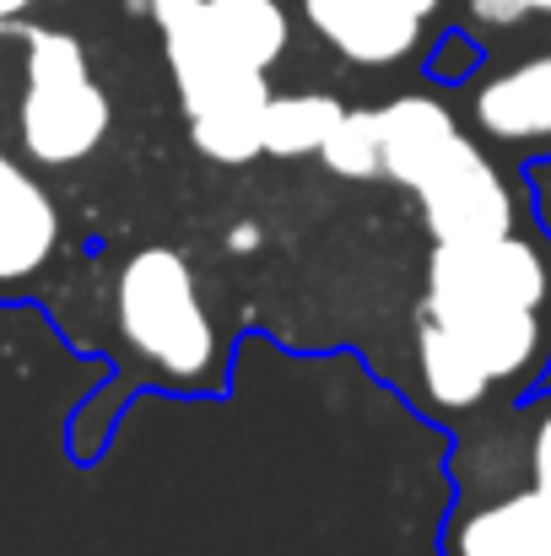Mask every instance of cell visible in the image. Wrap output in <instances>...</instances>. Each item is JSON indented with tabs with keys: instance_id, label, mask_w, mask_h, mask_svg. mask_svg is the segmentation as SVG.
<instances>
[{
	"instance_id": "18",
	"label": "cell",
	"mask_w": 551,
	"mask_h": 556,
	"mask_svg": "<svg viewBox=\"0 0 551 556\" xmlns=\"http://www.w3.org/2000/svg\"><path fill=\"white\" fill-rule=\"evenodd\" d=\"M227 249H233V254H254V249H260V227H254V222H238V227L227 232Z\"/></svg>"
},
{
	"instance_id": "8",
	"label": "cell",
	"mask_w": 551,
	"mask_h": 556,
	"mask_svg": "<svg viewBox=\"0 0 551 556\" xmlns=\"http://www.w3.org/2000/svg\"><path fill=\"white\" fill-rule=\"evenodd\" d=\"M416 319L449 330L492 383L525 378L547 357V314L541 308H454V314H422L416 308Z\"/></svg>"
},
{
	"instance_id": "15",
	"label": "cell",
	"mask_w": 551,
	"mask_h": 556,
	"mask_svg": "<svg viewBox=\"0 0 551 556\" xmlns=\"http://www.w3.org/2000/svg\"><path fill=\"white\" fill-rule=\"evenodd\" d=\"M320 163L336 179H378L384 174V136H378V109H347L336 130L320 147Z\"/></svg>"
},
{
	"instance_id": "2",
	"label": "cell",
	"mask_w": 551,
	"mask_h": 556,
	"mask_svg": "<svg viewBox=\"0 0 551 556\" xmlns=\"http://www.w3.org/2000/svg\"><path fill=\"white\" fill-rule=\"evenodd\" d=\"M114 325L125 346L168 383L200 389L216 372V330L200 303L195 265L168 243H147L120 265Z\"/></svg>"
},
{
	"instance_id": "19",
	"label": "cell",
	"mask_w": 551,
	"mask_h": 556,
	"mask_svg": "<svg viewBox=\"0 0 551 556\" xmlns=\"http://www.w3.org/2000/svg\"><path fill=\"white\" fill-rule=\"evenodd\" d=\"M11 16H22V11H16V0H0V33H5V22H11Z\"/></svg>"
},
{
	"instance_id": "13",
	"label": "cell",
	"mask_w": 551,
	"mask_h": 556,
	"mask_svg": "<svg viewBox=\"0 0 551 556\" xmlns=\"http://www.w3.org/2000/svg\"><path fill=\"white\" fill-rule=\"evenodd\" d=\"M347 114L341 98L330 92H271L265 103V125H260V152L265 157H320L325 136L336 130V119Z\"/></svg>"
},
{
	"instance_id": "16",
	"label": "cell",
	"mask_w": 551,
	"mask_h": 556,
	"mask_svg": "<svg viewBox=\"0 0 551 556\" xmlns=\"http://www.w3.org/2000/svg\"><path fill=\"white\" fill-rule=\"evenodd\" d=\"M530 486L551 503V405L536 416V427H530Z\"/></svg>"
},
{
	"instance_id": "6",
	"label": "cell",
	"mask_w": 551,
	"mask_h": 556,
	"mask_svg": "<svg viewBox=\"0 0 551 556\" xmlns=\"http://www.w3.org/2000/svg\"><path fill=\"white\" fill-rule=\"evenodd\" d=\"M443 0H303L309 27L352 65L384 71L416 54Z\"/></svg>"
},
{
	"instance_id": "17",
	"label": "cell",
	"mask_w": 551,
	"mask_h": 556,
	"mask_svg": "<svg viewBox=\"0 0 551 556\" xmlns=\"http://www.w3.org/2000/svg\"><path fill=\"white\" fill-rule=\"evenodd\" d=\"M471 16L487 22V27H514V22L530 16V5L525 0H471Z\"/></svg>"
},
{
	"instance_id": "7",
	"label": "cell",
	"mask_w": 551,
	"mask_h": 556,
	"mask_svg": "<svg viewBox=\"0 0 551 556\" xmlns=\"http://www.w3.org/2000/svg\"><path fill=\"white\" fill-rule=\"evenodd\" d=\"M60 249V205L11 152H0V292H22Z\"/></svg>"
},
{
	"instance_id": "9",
	"label": "cell",
	"mask_w": 551,
	"mask_h": 556,
	"mask_svg": "<svg viewBox=\"0 0 551 556\" xmlns=\"http://www.w3.org/2000/svg\"><path fill=\"white\" fill-rule=\"evenodd\" d=\"M449 556H551V503L530 486L465 514L449 535Z\"/></svg>"
},
{
	"instance_id": "21",
	"label": "cell",
	"mask_w": 551,
	"mask_h": 556,
	"mask_svg": "<svg viewBox=\"0 0 551 556\" xmlns=\"http://www.w3.org/2000/svg\"><path fill=\"white\" fill-rule=\"evenodd\" d=\"M27 5H38V0H16V11H27Z\"/></svg>"
},
{
	"instance_id": "14",
	"label": "cell",
	"mask_w": 551,
	"mask_h": 556,
	"mask_svg": "<svg viewBox=\"0 0 551 556\" xmlns=\"http://www.w3.org/2000/svg\"><path fill=\"white\" fill-rule=\"evenodd\" d=\"M416 363H422V389L438 410H476L492 394V378L476 368V357L427 319H416Z\"/></svg>"
},
{
	"instance_id": "4",
	"label": "cell",
	"mask_w": 551,
	"mask_h": 556,
	"mask_svg": "<svg viewBox=\"0 0 551 556\" xmlns=\"http://www.w3.org/2000/svg\"><path fill=\"white\" fill-rule=\"evenodd\" d=\"M551 303V260L541 243L519 232L438 243L427 254V287L422 314H454V308H541Z\"/></svg>"
},
{
	"instance_id": "10",
	"label": "cell",
	"mask_w": 551,
	"mask_h": 556,
	"mask_svg": "<svg viewBox=\"0 0 551 556\" xmlns=\"http://www.w3.org/2000/svg\"><path fill=\"white\" fill-rule=\"evenodd\" d=\"M378 136H384V179L411 189L443 157V147L460 136V125L438 98L411 92V98H395L378 109Z\"/></svg>"
},
{
	"instance_id": "1",
	"label": "cell",
	"mask_w": 551,
	"mask_h": 556,
	"mask_svg": "<svg viewBox=\"0 0 551 556\" xmlns=\"http://www.w3.org/2000/svg\"><path fill=\"white\" fill-rule=\"evenodd\" d=\"M141 5L163 38L195 152L222 168L260 157V125H265V103H271L265 71L243 65L238 54H227L211 38L205 0H141Z\"/></svg>"
},
{
	"instance_id": "20",
	"label": "cell",
	"mask_w": 551,
	"mask_h": 556,
	"mask_svg": "<svg viewBox=\"0 0 551 556\" xmlns=\"http://www.w3.org/2000/svg\"><path fill=\"white\" fill-rule=\"evenodd\" d=\"M530 11H541V16H551V0H525Z\"/></svg>"
},
{
	"instance_id": "11",
	"label": "cell",
	"mask_w": 551,
	"mask_h": 556,
	"mask_svg": "<svg viewBox=\"0 0 551 556\" xmlns=\"http://www.w3.org/2000/svg\"><path fill=\"white\" fill-rule=\"evenodd\" d=\"M476 119L498 141H547L551 136V54H536L481 87Z\"/></svg>"
},
{
	"instance_id": "5",
	"label": "cell",
	"mask_w": 551,
	"mask_h": 556,
	"mask_svg": "<svg viewBox=\"0 0 551 556\" xmlns=\"http://www.w3.org/2000/svg\"><path fill=\"white\" fill-rule=\"evenodd\" d=\"M411 194L422 205V222H427L433 243H465V238L514 232V200H509L503 174L465 136H454L443 147V157L411 185Z\"/></svg>"
},
{
	"instance_id": "12",
	"label": "cell",
	"mask_w": 551,
	"mask_h": 556,
	"mask_svg": "<svg viewBox=\"0 0 551 556\" xmlns=\"http://www.w3.org/2000/svg\"><path fill=\"white\" fill-rule=\"evenodd\" d=\"M205 27L227 54L260 71H271L287 54V33H292L281 0H205Z\"/></svg>"
},
{
	"instance_id": "3",
	"label": "cell",
	"mask_w": 551,
	"mask_h": 556,
	"mask_svg": "<svg viewBox=\"0 0 551 556\" xmlns=\"http://www.w3.org/2000/svg\"><path fill=\"white\" fill-rule=\"evenodd\" d=\"M109 125L114 109L87 65L82 38L65 27H22V152L43 168H71L103 147Z\"/></svg>"
}]
</instances>
